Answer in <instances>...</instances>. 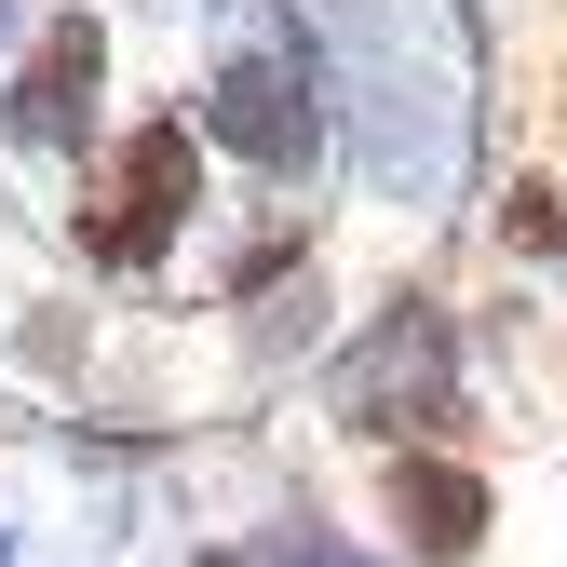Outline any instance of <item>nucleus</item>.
Listing matches in <instances>:
<instances>
[{
  "mask_svg": "<svg viewBox=\"0 0 567 567\" xmlns=\"http://www.w3.org/2000/svg\"><path fill=\"white\" fill-rule=\"evenodd\" d=\"M501 244H540V257H567V189H514V217H501Z\"/></svg>",
  "mask_w": 567,
  "mask_h": 567,
  "instance_id": "6e6552de",
  "label": "nucleus"
},
{
  "mask_svg": "<svg viewBox=\"0 0 567 567\" xmlns=\"http://www.w3.org/2000/svg\"><path fill=\"white\" fill-rule=\"evenodd\" d=\"M189 567H392V554L351 540V527H324L311 501H284V514H257V527H217Z\"/></svg>",
  "mask_w": 567,
  "mask_h": 567,
  "instance_id": "0eeeda50",
  "label": "nucleus"
},
{
  "mask_svg": "<svg viewBox=\"0 0 567 567\" xmlns=\"http://www.w3.org/2000/svg\"><path fill=\"white\" fill-rule=\"evenodd\" d=\"M41 28V0H0V68H14V41Z\"/></svg>",
  "mask_w": 567,
  "mask_h": 567,
  "instance_id": "1a4fd4ad",
  "label": "nucleus"
},
{
  "mask_svg": "<svg viewBox=\"0 0 567 567\" xmlns=\"http://www.w3.org/2000/svg\"><path fill=\"white\" fill-rule=\"evenodd\" d=\"M203 189H217V163H203L189 109H135V122H109L95 150L68 163L54 230H68V257L95 284H163L189 257V230H203Z\"/></svg>",
  "mask_w": 567,
  "mask_h": 567,
  "instance_id": "20e7f679",
  "label": "nucleus"
},
{
  "mask_svg": "<svg viewBox=\"0 0 567 567\" xmlns=\"http://www.w3.org/2000/svg\"><path fill=\"white\" fill-rule=\"evenodd\" d=\"M379 527H392V567H486L501 486L473 446H379Z\"/></svg>",
  "mask_w": 567,
  "mask_h": 567,
  "instance_id": "423d86ee",
  "label": "nucleus"
},
{
  "mask_svg": "<svg viewBox=\"0 0 567 567\" xmlns=\"http://www.w3.org/2000/svg\"><path fill=\"white\" fill-rule=\"evenodd\" d=\"M311 392H324V433L351 446H473V338L433 284H379Z\"/></svg>",
  "mask_w": 567,
  "mask_h": 567,
  "instance_id": "7ed1b4c3",
  "label": "nucleus"
},
{
  "mask_svg": "<svg viewBox=\"0 0 567 567\" xmlns=\"http://www.w3.org/2000/svg\"><path fill=\"white\" fill-rule=\"evenodd\" d=\"M0 567H14V554H0Z\"/></svg>",
  "mask_w": 567,
  "mask_h": 567,
  "instance_id": "9d476101",
  "label": "nucleus"
},
{
  "mask_svg": "<svg viewBox=\"0 0 567 567\" xmlns=\"http://www.w3.org/2000/svg\"><path fill=\"white\" fill-rule=\"evenodd\" d=\"M338 95V163L392 217H446L473 176V28L460 0H298Z\"/></svg>",
  "mask_w": 567,
  "mask_h": 567,
  "instance_id": "f257e3e1",
  "label": "nucleus"
},
{
  "mask_svg": "<svg viewBox=\"0 0 567 567\" xmlns=\"http://www.w3.org/2000/svg\"><path fill=\"white\" fill-rule=\"evenodd\" d=\"M109 82H122V28L109 0H41V28L14 41V68H0V150L68 176L109 135Z\"/></svg>",
  "mask_w": 567,
  "mask_h": 567,
  "instance_id": "39448f33",
  "label": "nucleus"
},
{
  "mask_svg": "<svg viewBox=\"0 0 567 567\" xmlns=\"http://www.w3.org/2000/svg\"><path fill=\"white\" fill-rule=\"evenodd\" d=\"M176 109L203 135V163H244L270 203H298L338 163V95H324V54L298 28V0H230V14H217V54H203V82Z\"/></svg>",
  "mask_w": 567,
  "mask_h": 567,
  "instance_id": "f03ea898",
  "label": "nucleus"
}]
</instances>
